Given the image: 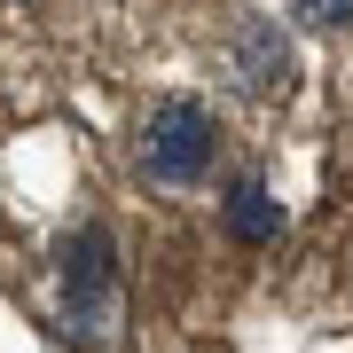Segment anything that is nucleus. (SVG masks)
Segmentation results:
<instances>
[{
    "mask_svg": "<svg viewBox=\"0 0 353 353\" xmlns=\"http://www.w3.org/2000/svg\"><path fill=\"white\" fill-rule=\"evenodd\" d=\"M220 150H228V134H220V118L204 110L196 94L150 102V118H141V134H134V165L157 189H204V181L220 173Z\"/></svg>",
    "mask_w": 353,
    "mask_h": 353,
    "instance_id": "obj_1",
    "label": "nucleus"
},
{
    "mask_svg": "<svg viewBox=\"0 0 353 353\" xmlns=\"http://www.w3.org/2000/svg\"><path fill=\"white\" fill-rule=\"evenodd\" d=\"M55 275H63V322L71 338H110L118 322V243L110 228H71L63 243H55Z\"/></svg>",
    "mask_w": 353,
    "mask_h": 353,
    "instance_id": "obj_2",
    "label": "nucleus"
},
{
    "mask_svg": "<svg viewBox=\"0 0 353 353\" xmlns=\"http://www.w3.org/2000/svg\"><path fill=\"white\" fill-rule=\"evenodd\" d=\"M228 63H236V87L243 94H283L299 79V55H290V32L275 16H236L228 32Z\"/></svg>",
    "mask_w": 353,
    "mask_h": 353,
    "instance_id": "obj_3",
    "label": "nucleus"
},
{
    "mask_svg": "<svg viewBox=\"0 0 353 353\" xmlns=\"http://www.w3.org/2000/svg\"><path fill=\"white\" fill-rule=\"evenodd\" d=\"M220 228L243 243V252H275V236H283L275 189H267L259 173H236V181H228V196H220Z\"/></svg>",
    "mask_w": 353,
    "mask_h": 353,
    "instance_id": "obj_4",
    "label": "nucleus"
},
{
    "mask_svg": "<svg viewBox=\"0 0 353 353\" xmlns=\"http://www.w3.org/2000/svg\"><path fill=\"white\" fill-rule=\"evenodd\" d=\"M290 16H299L306 32H345V16H353V0H283Z\"/></svg>",
    "mask_w": 353,
    "mask_h": 353,
    "instance_id": "obj_5",
    "label": "nucleus"
}]
</instances>
